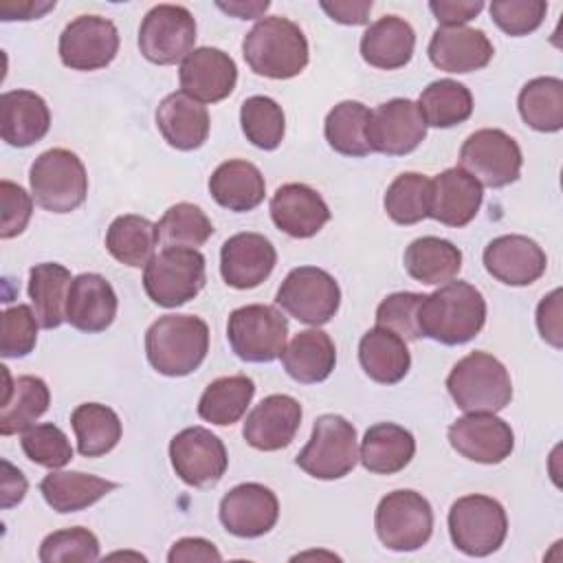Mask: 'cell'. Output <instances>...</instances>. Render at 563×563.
<instances>
[{
	"instance_id": "1",
	"label": "cell",
	"mask_w": 563,
	"mask_h": 563,
	"mask_svg": "<svg viewBox=\"0 0 563 563\" xmlns=\"http://www.w3.org/2000/svg\"><path fill=\"white\" fill-rule=\"evenodd\" d=\"M486 323V299L468 282H446L424 295L418 310L420 334L442 345H462L479 334Z\"/></svg>"
},
{
	"instance_id": "2",
	"label": "cell",
	"mask_w": 563,
	"mask_h": 563,
	"mask_svg": "<svg viewBox=\"0 0 563 563\" xmlns=\"http://www.w3.org/2000/svg\"><path fill=\"white\" fill-rule=\"evenodd\" d=\"M242 55L255 75L290 79L308 66V40L292 20L268 15L244 35Z\"/></svg>"
},
{
	"instance_id": "3",
	"label": "cell",
	"mask_w": 563,
	"mask_h": 563,
	"mask_svg": "<svg viewBox=\"0 0 563 563\" xmlns=\"http://www.w3.org/2000/svg\"><path fill=\"white\" fill-rule=\"evenodd\" d=\"M209 352V325L196 314H165L145 332L150 365L163 376L196 372Z\"/></svg>"
},
{
	"instance_id": "4",
	"label": "cell",
	"mask_w": 563,
	"mask_h": 563,
	"mask_svg": "<svg viewBox=\"0 0 563 563\" xmlns=\"http://www.w3.org/2000/svg\"><path fill=\"white\" fill-rule=\"evenodd\" d=\"M446 389L466 413H497L512 400V380L506 365L488 352H471L446 376Z\"/></svg>"
},
{
	"instance_id": "5",
	"label": "cell",
	"mask_w": 563,
	"mask_h": 563,
	"mask_svg": "<svg viewBox=\"0 0 563 563\" xmlns=\"http://www.w3.org/2000/svg\"><path fill=\"white\" fill-rule=\"evenodd\" d=\"M33 200L51 213H70L84 205L88 194V174L81 158L66 150L53 147L42 152L29 169Z\"/></svg>"
},
{
	"instance_id": "6",
	"label": "cell",
	"mask_w": 563,
	"mask_h": 563,
	"mask_svg": "<svg viewBox=\"0 0 563 563\" xmlns=\"http://www.w3.org/2000/svg\"><path fill=\"white\" fill-rule=\"evenodd\" d=\"M207 282V262L198 249H163L143 271L147 297L163 308H178L194 299Z\"/></svg>"
},
{
	"instance_id": "7",
	"label": "cell",
	"mask_w": 563,
	"mask_h": 563,
	"mask_svg": "<svg viewBox=\"0 0 563 563\" xmlns=\"http://www.w3.org/2000/svg\"><path fill=\"white\" fill-rule=\"evenodd\" d=\"M449 534L453 545L466 556H488L506 541V510L488 495H464L451 504Z\"/></svg>"
},
{
	"instance_id": "8",
	"label": "cell",
	"mask_w": 563,
	"mask_h": 563,
	"mask_svg": "<svg viewBox=\"0 0 563 563\" xmlns=\"http://www.w3.org/2000/svg\"><path fill=\"white\" fill-rule=\"evenodd\" d=\"M297 466L317 479H341L358 462L356 429L339 413L314 420L308 444L295 457Z\"/></svg>"
},
{
	"instance_id": "9",
	"label": "cell",
	"mask_w": 563,
	"mask_h": 563,
	"mask_svg": "<svg viewBox=\"0 0 563 563\" xmlns=\"http://www.w3.org/2000/svg\"><path fill=\"white\" fill-rule=\"evenodd\" d=\"M374 528L387 550L413 552L431 539L433 508L416 490H391L376 506Z\"/></svg>"
},
{
	"instance_id": "10",
	"label": "cell",
	"mask_w": 563,
	"mask_h": 563,
	"mask_svg": "<svg viewBox=\"0 0 563 563\" xmlns=\"http://www.w3.org/2000/svg\"><path fill=\"white\" fill-rule=\"evenodd\" d=\"M288 336V319L266 303L235 308L227 321V339L233 354L246 363H271L282 356Z\"/></svg>"
},
{
	"instance_id": "11",
	"label": "cell",
	"mask_w": 563,
	"mask_h": 563,
	"mask_svg": "<svg viewBox=\"0 0 563 563\" xmlns=\"http://www.w3.org/2000/svg\"><path fill=\"white\" fill-rule=\"evenodd\" d=\"M523 154L519 143L499 128H482L468 134L460 147V167L482 187L499 189L521 174Z\"/></svg>"
},
{
	"instance_id": "12",
	"label": "cell",
	"mask_w": 563,
	"mask_h": 563,
	"mask_svg": "<svg viewBox=\"0 0 563 563\" xmlns=\"http://www.w3.org/2000/svg\"><path fill=\"white\" fill-rule=\"evenodd\" d=\"M275 303L308 325L328 323L341 306V288L336 279L317 266H297L282 282Z\"/></svg>"
},
{
	"instance_id": "13",
	"label": "cell",
	"mask_w": 563,
	"mask_h": 563,
	"mask_svg": "<svg viewBox=\"0 0 563 563\" xmlns=\"http://www.w3.org/2000/svg\"><path fill=\"white\" fill-rule=\"evenodd\" d=\"M196 44V20L187 7L156 4L139 26L141 55L158 66L183 62Z\"/></svg>"
},
{
	"instance_id": "14",
	"label": "cell",
	"mask_w": 563,
	"mask_h": 563,
	"mask_svg": "<svg viewBox=\"0 0 563 563\" xmlns=\"http://www.w3.org/2000/svg\"><path fill=\"white\" fill-rule=\"evenodd\" d=\"M174 473L194 488H207L222 479L229 466L224 442L205 427H187L169 442Z\"/></svg>"
},
{
	"instance_id": "15",
	"label": "cell",
	"mask_w": 563,
	"mask_h": 563,
	"mask_svg": "<svg viewBox=\"0 0 563 563\" xmlns=\"http://www.w3.org/2000/svg\"><path fill=\"white\" fill-rule=\"evenodd\" d=\"M59 59L70 70L106 68L119 53V31L101 15H77L59 35Z\"/></svg>"
},
{
	"instance_id": "16",
	"label": "cell",
	"mask_w": 563,
	"mask_h": 563,
	"mask_svg": "<svg viewBox=\"0 0 563 563\" xmlns=\"http://www.w3.org/2000/svg\"><path fill=\"white\" fill-rule=\"evenodd\" d=\"M427 136V123L411 99H389L369 114L367 143L372 152L385 156H405Z\"/></svg>"
},
{
	"instance_id": "17",
	"label": "cell",
	"mask_w": 563,
	"mask_h": 563,
	"mask_svg": "<svg viewBox=\"0 0 563 563\" xmlns=\"http://www.w3.org/2000/svg\"><path fill=\"white\" fill-rule=\"evenodd\" d=\"M224 530L240 539H257L271 532L279 519V501L275 493L257 482L233 486L218 510Z\"/></svg>"
},
{
	"instance_id": "18",
	"label": "cell",
	"mask_w": 563,
	"mask_h": 563,
	"mask_svg": "<svg viewBox=\"0 0 563 563\" xmlns=\"http://www.w3.org/2000/svg\"><path fill=\"white\" fill-rule=\"evenodd\" d=\"M449 444L466 460L499 464L515 449V433L495 413H466L449 427Z\"/></svg>"
},
{
	"instance_id": "19",
	"label": "cell",
	"mask_w": 563,
	"mask_h": 563,
	"mask_svg": "<svg viewBox=\"0 0 563 563\" xmlns=\"http://www.w3.org/2000/svg\"><path fill=\"white\" fill-rule=\"evenodd\" d=\"M183 92L200 103L227 99L238 84V66L229 53L216 46L194 48L178 68Z\"/></svg>"
},
{
	"instance_id": "20",
	"label": "cell",
	"mask_w": 563,
	"mask_h": 563,
	"mask_svg": "<svg viewBox=\"0 0 563 563\" xmlns=\"http://www.w3.org/2000/svg\"><path fill=\"white\" fill-rule=\"evenodd\" d=\"M277 251L262 233H235L220 249V275L227 286L249 290L260 286L273 273Z\"/></svg>"
},
{
	"instance_id": "21",
	"label": "cell",
	"mask_w": 563,
	"mask_h": 563,
	"mask_svg": "<svg viewBox=\"0 0 563 563\" xmlns=\"http://www.w3.org/2000/svg\"><path fill=\"white\" fill-rule=\"evenodd\" d=\"M484 266L488 275L506 286H530L548 266L545 251L528 235H499L484 249Z\"/></svg>"
},
{
	"instance_id": "22",
	"label": "cell",
	"mask_w": 563,
	"mask_h": 563,
	"mask_svg": "<svg viewBox=\"0 0 563 563\" xmlns=\"http://www.w3.org/2000/svg\"><path fill=\"white\" fill-rule=\"evenodd\" d=\"M301 424V405L288 394H271L246 416L242 435L257 451L286 449Z\"/></svg>"
},
{
	"instance_id": "23",
	"label": "cell",
	"mask_w": 563,
	"mask_h": 563,
	"mask_svg": "<svg viewBox=\"0 0 563 563\" xmlns=\"http://www.w3.org/2000/svg\"><path fill=\"white\" fill-rule=\"evenodd\" d=\"M271 218L290 238H312L330 220V209L321 194L303 183H286L271 198Z\"/></svg>"
},
{
	"instance_id": "24",
	"label": "cell",
	"mask_w": 563,
	"mask_h": 563,
	"mask_svg": "<svg viewBox=\"0 0 563 563\" xmlns=\"http://www.w3.org/2000/svg\"><path fill=\"white\" fill-rule=\"evenodd\" d=\"M427 55L435 68L460 75L488 66L495 48L482 29L438 26L429 40Z\"/></svg>"
},
{
	"instance_id": "25",
	"label": "cell",
	"mask_w": 563,
	"mask_h": 563,
	"mask_svg": "<svg viewBox=\"0 0 563 563\" xmlns=\"http://www.w3.org/2000/svg\"><path fill=\"white\" fill-rule=\"evenodd\" d=\"M484 200L482 185L462 167H449L431 178L429 218L446 227H466Z\"/></svg>"
},
{
	"instance_id": "26",
	"label": "cell",
	"mask_w": 563,
	"mask_h": 563,
	"mask_svg": "<svg viewBox=\"0 0 563 563\" xmlns=\"http://www.w3.org/2000/svg\"><path fill=\"white\" fill-rule=\"evenodd\" d=\"M119 299L112 284L97 273H81L73 279L66 301V321L79 332H103L117 317Z\"/></svg>"
},
{
	"instance_id": "27",
	"label": "cell",
	"mask_w": 563,
	"mask_h": 563,
	"mask_svg": "<svg viewBox=\"0 0 563 563\" xmlns=\"http://www.w3.org/2000/svg\"><path fill=\"white\" fill-rule=\"evenodd\" d=\"M156 128L167 145L191 152L205 145L209 136V112L207 108L189 97L187 92H169L156 108Z\"/></svg>"
},
{
	"instance_id": "28",
	"label": "cell",
	"mask_w": 563,
	"mask_h": 563,
	"mask_svg": "<svg viewBox=\"0 0 563 563\" xmlns=\"http://www.w3.org/2000/svg\"><path fill=\"white\" fill-rule=\"evenodd\" d=\"M51 110L33 90H9L0 97V134L11 147H29L46 136Z\"/></svg>"
},
{
	"instance_id": "29",
	"label": "cell",
	"mask_w": 563,
	"mask_h": 563,
	"mask_svg": "<svg viewBox=\"0 0 563 563\" xmlns=\"http://www.w3.org/2000/svg\"><path fill=\"white\" fill-rule=\"evenodd\" d=\"M209 194L220 207L244 213L262 205L266 183L257 165L244 158H231L213 169L209 178Z\"/></svg>"
},
{
	"instance_id": "30",
	"label": "cell",
	"mask_w": 563,
	"mask_h": 563,
	"mask_svg": "<svg viewBox=\"0 0 563 563\" xmlns=\"http://www.w3.org/2000/svg\"><path fill=\"white\" fill-rule=\"evenodd\" d=\"M416 48L411 24L398 15H383L361 35V57L380 70H396L409 64Z\"/></svg>"
},
{
	"instance_id": "31",
	"label": "cell",
	"mask_w": 563,
	"mask_h": 563,
	"mask_svg": "<svg viewBox=\"0 0 563 563\" xmlns=\"http://www.w3.org/2000/svg\"><path fill=\"white\" fill-rule=\"evenodd\" d=\"M413 453L416 438L409 429L396 422H376L361 440L358 460L369 473L394 475L411 462Z\"/></svg>"
},
{
	"instance_id": "32",
	"label": "cell",
	"mask_w": 563,
	"mask_h": 563,
	"mask_svg": "<svg viewBox=\"0 0 563 563\" xmlns=\"http://www.w3.org/2000/svg\"><path fill=\"white\" fill-rule=\"evenodd\" d=\"M282 365L286 374L303 385L325 380L336 365V347L319 328L301 330L282 352Z\"/></svg>"
},
{
	"instance_id": "33",
	"label": "cell",
	"mask_w": 563,
	"mask_h": 563,
	"mask_svg": "<svg viewBox=\"0 0 563 563\" xmlns=\"http://www.w3.org/2000/svg\"><path fill=\"white\" fill-rule=\"evenodd\" d=\"M358 363L372 380L380 385H396L407 376L411 367V354L405 339L387 328L376 325L367 330L358 341Z\"/></svg>"
},
{
	"instance_id": "34",
	"label": "cell",
	"mask_w": 563,
	"mask_h": 563,
	"mask_svg": "<svg viewBox=\"0 0 563 563\" xmlns=\"http://www.w3.org/2000/svg\"><path fill=\"white\" fill-rule=\"evenodd\" d=\"M4 369V398H2V409H0V433L2 435H13V433H24L35 424L40 416L48 411L51 405V391L48 385L40 376H18L15 383H11V376Z\"/></svg>"
},
{
	"instance_id": "35",
	"label": "cell",
	"mask_w": 563,
	"mask_h": 563,
	"mask_svg": "<svg viewBox=\"0 0 563 563\" xmlns=\"http://www.w3.org/2000/svg\"><path fill=\"white\" fill-rule=\"evenodd\" d=\"M117 488V482L81 473V471H51L40 482V493L44 501L55 512H79L92 504H97L101 497L112 493Z\"/></svg>"
},
{
	"instance_id": "36",
	"label": "cell",
	"mask_w": 563,
	"mask_h": 563,
	"mask_svg": "<svg viewBox=\"0 0 563 563\" xmlns=\"http://www.w3.org/2000/svg\"><path fill=\"white\" fill-rule=\"evenodd\" d=\"M70 284V271L57 262L35 264L29 271V299L40 328L53 330L66 321Z\"/></svg>"
},
{
	"instance_id": "37",
	"label": "cell",
	"mask_w": 563,
	"mask_h": 563,
	"mask_svg": "<svg viewBox=\"0 0 563 563\" xmlns=\"http://www.w3.org/2000/svg\"><path fill=\"white\" fill-rule=\"evenodd\" d=\"M405 271L420 284L442 286L451 282L462 268V251L435 235H422L413 240L405 251Z\"/></svg>"
},
{
	"instance_id": "38",
	"label": "cell",
	"mask_w": 563,
	"mask_h": 563,
	"mask_svg": "<svg viewBox=\"0 0 563 563\" xmlns=\"http://www.w3.org/2000/svg\"><path fill=\"white\" fill-rule=\"evenodd\" d=\"M255 394V383L246 374H235V376H222L211 380L200 400H198V416L205 422L218 424V427H231L238 422Z\"/></svg>"
},
{
	"instance_id": "39",
	"label": "cell",
	"mask_w": 563,
	"mask_h": 563,
	"mask_svg": "<svg viewBox=\"0 0 563 563\" xmlns=\"http://www.w3.org/2000/svg\"><path fill=\"white\" fill-rule=\"evenodd\" d=\"M158 244L156 224L136 213H123L114 218L106 231V249L108 253L132 268H145L154 257V249Z\"/></svg>"
},
{
	"instance_id": "40",
	"label": "cell",
	"mask_w": 563,
	"mask_h": 563,
	"mask_svg": "<svg viewBox=\"0 0 563 563\" xmlns=\"http://www.w3.org/2000/svg\"><path fill=\"white\" fill-rule=\"evenodd\" d=\"M70 424L84 457H101L110 453L119 444L123 431L117 411L101 402L77 405L70 413Z\"/></svg>"
},
{
	"instance_id": "41",
	"label": "cell",
	"mask_w": 563,
	"mask_h": 563,
	"mask_svg": "<svg viewBox=\"0 0 563 563\" xmlns=\"http://www.w3.org/2000/svg\"><path fill=\"white\" fill-rule=\"evenodd\" d=\"M517 108L532 130L559 132L563 128V81L559 77L530 79L519 90Z\"/></svg>"
},
{
	"instance_id": "42",
	"label": "cell",
	"mask_w": 563,
	"mask_h": 563,
	"mask_svg": "<svg viewBox=\"0 0 563 563\" xmlns=\"http://www.w3.org/2000/svg\"><path fill=\"white\" fill-rule=\"evenodd\" d=\"M418 110L427 125L453 128L473 114V95L455 79H435L420 92Z\"/></svg>"
},
{
	"instance_id": "43",
	"label": "cell",
	"mask_w": 563,
	"mask_h": 563,
	"mask_svg": "<svg viewBox=\"0 0 563 563\" xmlns=\"http://www.w3.org/2000/svg\"><path fill=\"white\" fill-rule=\"evenodd\" d=\"M369 114L372 110H367V106H363L361 101L347 99L336 103L328 112L323 123V134L328 145L343 156H354V158L367 156L372 152L367 143Z\"/></svg>"
},
{
	"instance_id": "44",
	"label": "cell",
	"mask_w": 563,
	"mask_h": 563,
	"mask_svg": "<svg viewBox=\"0 0 563 563\" xmlns=\"http://www.w3.org/2000/svg\"><path fill=\"white\" fill-rule=\"evenodd\" d=\"M431 178L418 172H405L391 180L385 191L383 207L396 224H416L429 218Z\"/></svg>"
},
{
	"instance_id": "45",
	"label": "cell",
	"mask_w": 563,
	"mask_h": 563,
	"mask_svg": "<svg viewBox=\"0 0 563 563\" xmlns=\"http://www.w3.org/2000/svg\"><path fill=\"white\" fill-rule=\"evenodd\" d=\"M156 235L165 249H198L213 235V224L198 205L176 202L156 222Z\"/></svg>"
},
{
	"instance_id": "46",
	"label": "cell",
	"mask_w": 563,
	"mask_h": 563,
	"mask_svg": "<svg viewBox=\"0 0 563 563\" xmlns=\"http://www.w3.org/2000/svg\"><path fill=\"white\" fill-rule=\"evenodd\" d=\"M240 123L246 141H251L260 150H275L284 141L286 132V117L282 106L266 97L253 95L242 101L240 108Z\"/></svg>"
},
{
	"instance_id": "47",
	"label": "cell",
	"mask_w": 563,
	"mask_h": 563,
	"mask_svg": "<svg viewBox=\"0 0 563 563\" xmlns=\"http://www.w3.org/2000/svg\"><path fill=\"white\" fill-rule=\"evenodd\" d=\"M22 451L24 455L44 468H62L73 460V446L66 433L53 424V422H42L33 424L22 433Z\"/></svg>"
},
{
	"instance_id": "48",
	"label": "cell",
	"mask_w": 563,
	"mask_h": 563,
	"mask_svg": "<svg viewBox=\"0 0 563 563\" xmlns=\"http://www.w3.org/2000/svg\"><path fill=\"white\" fill-rule=\"evenodd\" d=\"M99 539L95 532L81 526L55 530L44 537L40 545V561L42 563H66V561H81L90 563L99 559Z\"/></svg>"
},
{
	"instance_id": "49",
	"label": "cell",
	"mask_w": 563,
	"mask_h": 563,
	"mask_svg": "<svg viewBox=\"0 0 563 563\" xmlns=\"http://www.w3.org/2000/svg\"><path fill=\"white\" fill-rule=\"evenodd\" d=\"M37 317L31 306L18 303L0 317V354L4 358L29 356L37 343Z\"/></svg>"
},
{
	"instance_id": "50",
	"label": "cell",
	"mask_w": 563,
	"mask_h": 563,
	"mask_svg": "<svg viewBox=\"0 0 563 563\" xmlns=\"http://www.w3.org/2000/svg\"><path fill=\"white\" fill-rule=\"evenodd\" d=\"M424 295L420 292H394L385 297L376 308V325L396 332L405 341L420 339L418 310Z\"/></svg>"
},
{
	"instance_id": "51",
	"label": "cell",
	"mask_w": 563,
	"mask_h": 563,
	"mask_svg": "<svg viewBox=\"0 0 563 563\" xmlns=\"http://www.w3.org/2000/svg\"><path fill=\"white\" fill-rule=\"evenodd\" d=\"M493 22L512 37L528 35L537 31L548 13V2L543 0H495L490 2Z\"/></svg>"
},
{
	"instance_id": "52",
	"label": "cell",
	"mask_w": 563,
	"mask_h": 563,
	"mask_svg": "<svg viewBox=\"0 0 563 563\" xmlns=\"http://www.w3.org/2000/svg\"><path fill=\"white\" fill-rule=\"evenodd\" d=\"M0 196H2V222H0V238L9 240L20 235L33 213V198L24 191V187L2 180L0 183Z\"/></svg>"
},
{
	"instance_id": "53",
	"label": "cell",
	"mask_w": 563,
	"mask_h": 563,
	"mask_svg": "<svg viewBox=\"0 0 563 563\" xmlns=\"http://www.w3.org/2000/svg\"><path fill=\"white\" fill-rule=\"evenodd\" d=\"M537 328L543 341L552 347L563 345V325H561V288H554L537 306Z\"/></svg>"
},
{
	"instance_id": "54",
	"label": "cell",
	"mask_w": 563,
	"mask_h": 563,
	"mask_svg": "<svg viewBox=\"0 0 563 563\" xmlns=\"http://www.w3.org/2000/svg\"><path fill=\"white\" fill-rule=\"evenodd\" d=\"M429 9L442 26H464L484 9V2L482 0H431Z\"/></svg>"
},
{
	"instance_id": "55",
	"label": "cell",
	"mask_w": 563,
	"mask_h": 563,
	"mask_svg": "<svg viewBox=\"0 0 563 563\" xmlns=\"http://www.w3.org/2000/svg\"><path fill=\"white\" fill-rule=\"evenodd\" d=\"M169 563H185V561H222V554L218 552V548L202 539V537H185L178 539L169 554H167Z\"/></svg>"
},
{
	"instance_id": "56",
	"label": "cell",
	"mask_w": 563,
	"mask_h": 563,
	"mask_svg": "<svg viewBox=\"0 0 563 563\" xmlns=\"http://www.w3.org/2000/svg\"><path fill=\"white\" fill-rule=\"evenodd\" d=\"M321 9L339 24H365L369 20L372 0H334V2H321Z\"/></svg>"
},
{
	"instance_id": "57",
	"label": "cell",
	"mask_w": 563,
	"mask_h": 563,
	"mask_svg": "<svg viewBox=\"0 0 563 563\" xmlns=\"http://www.w3.org/2000/svg\"><path fill=\"white\" fill-rule=\"evenodd\" d=\"M2 508H11L15 504H20L26 495V477L22 475L20 468H15L11 462L2 460Z\"/></svg>"
},
{
	"instance_id": "58",
	"label": "cell",
	"mask_w": 563,
	"mask_h": 563,
	"mask_svg": "<svg viewBox=\"0 0 563 563\" xmlns=\"http://www.w3.org/2000/svg\"><path fill=\"white\" fill-rule=\"evenodd\" d=\"M55 9V2H33V0H18V2H2L0 18L2 20H37L46 11Z\"/></svg>"
},
{
	"instance_id": "59",
	"label": "cell",
	"mask_w": 563,
	"mask_h": 563,
	"mask_svg": "<svg viewBox=\"0 0 563 563\" xmlns=\"http://www.w3.org/2000/svg\"><path fill=\"white\" fill-rule=\"evenodd\" d=\"M271 7V2H218V9L240 18V20H253L260 18L266 9Z\"/></svg>"
}]
</instances>
